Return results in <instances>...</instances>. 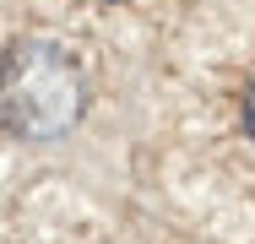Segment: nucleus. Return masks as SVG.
<instances>
[{"label":"nucleus","instance_id":"f257e3e1","mask_svg":"<svg viewBox=\"0 0 255 244\" xmlns=\"http://www.w3.org/2000/svg\"><path fill=\"white\" fill-rule=\"evenodd\" d=\"M87 109L82 65L49 38H16L0 60V125L22 141L65 136Z\"/></svg>","mask_w":255,"mask_h":244},{"label":"nucleus","instance_id":"f03ea898","mask_svg":"<svg viewBox=\"0 0 255 244\" xmlns=\"http://www.w3.org/2000/svg\"><path fill=\"white\" fill-rule=\"evenodd\" d=\"M245 114H250V136H255V87H250V98H245Z\"/></svg>","mask_w":255,"mask_h":244}]
</instances>
